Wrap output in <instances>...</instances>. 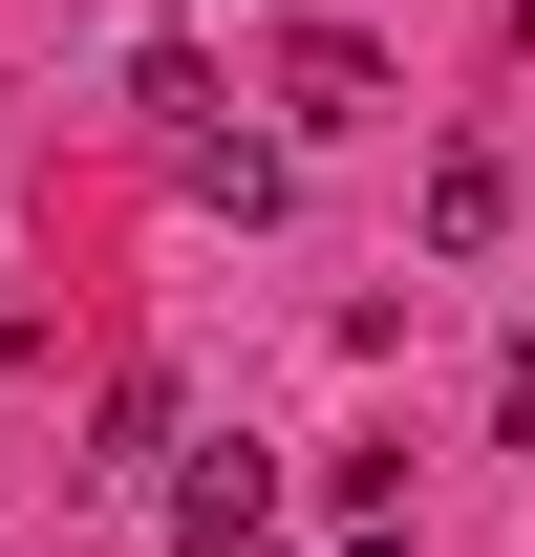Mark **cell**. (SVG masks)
<instances>
[{
    "instance_id": "obj_3",
    "label": "cell",
    "mask_w": 535,
    "mask_h": 557,
    "mask_svg": "<svg viewBox=\"0 0 535 557\" xmlns=\"http://www.w3.org/2000/svg\"><path fill=\"white\" fill-rule=\"evenodd\" d=\"M428 236H450V258H493V236H514V172H493V150H450V172H428Z\"/></svg>"
},
{
    "instance_id": "obj_4",
    "label": "cell",
    "mask_w": 535,
    "mask_h": 557,
    "mask_svg": "<svg viewBox=\"0 0 535 557\" xmlns=\"http://www.w3.org/2000/svg\"><path fill=\"white\" fill-rule=\"evenodd\" d=\"M172 172H194V194H236V214H278V150H258V129H214V108L172 129Z\"/></svg>"
},
{
    "instance_id": "obj_2",
    "label": "cell",
    "mask_w": 535,
    "mask_h": 557,
    "mask_svg": "<svg viewBox=\"0 0 535 557\" xmlns=\"http://www.w3.org/2000/svg\"><path fill=\"white\" fill-rule=\"evenodd\" d=\"M278 108H300V129H364V108H386V44H364V22H300V44H278Z\"/></svg>"
},
{
    "instance_id": "obj_1",
    "label": "cell",
    "mask_w": 535,
    "mask_h": 557,
    "mask_svg": "<svg viewBox=\"0 0 535 557\" xmlns=\"http://www.w3.org/2000/svg\"><path fill=\"white\" fill-rule=\"evenodd\" d=\"M172 536H194V557H258L278 536V450H194V472H172Z\"/></svg>"
}]
</instances>
